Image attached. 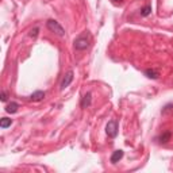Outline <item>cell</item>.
Returning <instances> with one entry per match:
<instances>
[{"label": "cell", "mask_w": 173, "mask_h": 173, "mask_svg": "<svg viewBox=\"0 0 173 173\" xmlns=\"http://www.w3.org/2000/svg\"><path fill=\"white\" fill-rule=\"evenodd\" d=\"M89 42H91V35L89 34H81L79 35L76 39L73 41V48L79 51H83V50H86L89 48Z\"/></svg>", "instance_id": "obj_1"}, {"label": "cell", "mask_w": 173, "mask_h": 173, "mask_svg": "<svg viewBox=\"0 0 173 173\" xmlns=\"http://www.w3.org/2000/svg\"><path fill=\"white\" fill-rule=\"evenodd\" d=\"M46 27H48V29L50 30L51 32L57 34L58 37H64V35H65L64 27H62V26L60 25L57 20H54V19H49L48 22H46Z\"/></svg>", "instance_id": "obj_2"}, {"label": "cell", "mask_w": 173, "mask_h": 173, "mask_svg": "<svg viewBox=\"0 0 173 173\" xmlns=\"http://www.w3.org/2000/svg\"><path fill=\"white\" fill-rule=\"evenodd\" d=\"M106 134L110 138H115L118 135V122L116 120H110L106 125Z\"/></svg>", "instance_id": "obj_3"}, {"label": "cell", "mask_w": 173, "mask_h": 173, "mask_svg": "<svg viewBox=\"0 0 173 173\" xmlns=\"http://www.w3.org/2000/svg\"><path fill=\"white\" fill-rule=\"evenodd\" d=\"M73 71H69L64 76V79H62L61 84H60V88H61V91H64L65 88H68V86L72 84V81H73Z\"/></svg>", "instance_id": "obj_4"}, {"label": "cell", "mask_w": 173, "mask_h": 173, "mask_svg": "<svg viewBox=\"0 0 173 173\" xmlns=\"http://www.w3.org/2000/svg\"><path fill=\"white\" fill-rule=\"evenodd\" d=\"M92 103V93L91 92H86L83 97H81V102H80V106L81 108H88Z\"/></svg>", "instance_id": "obj_5"}, {"label": "cell", "mask_w": 173, "mask_h": 173, "mask_svg": "<svg viewBox=\"0 0 173 173\" xmlns=\"http://www.w3.org/2000/svg\"><path fill=\"white\" fill-rule=\"evenodd\" d=\"M123 150H115L114 153L111 154V158H110V161H111L112 164H116V162H119V161L122 160L123 158Z\"/></svg>", "instance_id": "obj_6"}, {"label": "cell", "mask_w": 173, "mask_h": 173, "mask_svg": "<svg viewBox=\"0 0 173 173\" xmlns=\"http://www.w3.org/2000/svg\"><path fill=\"white\" fill-rule=\"evenodd\" d=\"M45 95L46 93L43 92V91H35V92L30 96V100H31V102H41V100L45 99Z\"/></svg>", "instance_id": "obj_7"}, {"label": "cell", "mask_w": 173, "mask_h": 173, "mask_svg": "<svg viewBox=\"0 0 173 173\" xmlns=\"http://www.w3.org/2000/svg\"><path fill=\"white\" fill-rule=\"evenodd\" d=\"M18 108H19V104L16 102H11L6 106V112H8V114H16Z\"/></svg>", "instance_id": "obj_8"}, {"label": "cell", "mask_w": 173, "mask_h": 173, "mask_svg": "<svg viewBox=\"0 0 173 173\" xmlns=\"http://www.w3.org/2000/svg\"><path fill=\"white\" fill-rule=\"evenodd\" d=\"M145 76L148 79H151V80H157L160 77V72L156 71V69H146L145 71Z\"/></svg>", "instance_id": "obj_9"}, {"label": "cell", "mask_w": 173, "mask_h": 173, "mask_svg": "<svg viewBox=\"0 0 173 173\" xmlns=\"http://www.w3.org/2000/svg\"><path fill=\"white\" fill-rule=\"evenodd\" d=\"M139 14H141V16H145V18H146V16H149L151 14V6H150V4L143 6L141 10H139Z\"/></svg>", "instance_id": "obj_10"}, {"label": "cell", "mask_w": 173, "mask_h": 173, "mask_svg": "<svg viewBox=\"0 0 173 173\" xmlns=\"http://www.w3.org/2000/svg\"><path fill=\"white\" fill-rule=\"evenodd\" d=\"M170 137H172V133L170 131H165V133H162V134L160 135V142L161 143H167L168 141H170Z\"/></svg>", "instance_id": "obj_11"}, {"label": "cell", "mask_w": 173, "mask_h": 173, "mask_svg": "<svg viewBox=\"0 0 173 173\" xmlns=\"http://www.w3.org/2000/svg\"><path fill=\"white\" fill-rule=\"evenodd\" d=\"M11 123H12V120L8 118H1V120H0V127L1 128H7V127H10Z\"/></svg>", "instance_id": "obj_12"}, {"label": "cell", "mask_w": 173, "mask_h": 173, "mask_svg": "<svg viewBox=\"0 0 173 173\" xmlns=\"http://www.w3.org/2000/svg\"><path fill=\"white\" fill-rule=\"evenodd\" d=\"M0 100L3 103H6L7 100H8V93L6 92V91H1V95H0Z\"/></svg>", "instance_id": "obj_13"}, {"label": "cell", "mask_w": 173, "mask_h": 173, "mask_svg": "<svg viewBox=\"0 0 173 173\" xmlns=\"http://www.w3.org/2000/svg\"><path fill=\"white\" fill-rule=\"evenodd\" d=\"M38 31H39V29H38V27H34V29H32L31 31H30V34H29V35H30V37H32V38H35V37L38 35Z\"/></svg>", "instance_id": "obj_14"}, {"label": "cell", "mask_w": 173, "mask_h": 173, "mask_svg": "<svg viewBox=\"0 0 173 173\" xmlns=\"http://www.w3.org/2000/svg\"><path fill=\"white\" fill-rule=\"evenodd\" d=\"M172 107H173V106H172V104H168V106H167V107H165V108H164V110H162V114H165V112L170 111V108H172Z\"/></svg>", "instance_id": "obj_15"}, {"label": "cell", "mask_w": 173, "mask_h": 173, "mask_svg": "<svg viewBox=\"0 0 173 173\" xmlns=\"http://www.w3.org/2000/svg\"><path fill=\"white\" fill-rule=\"evenodd\" d=\"M115 3H122V0H114Z\"/></svg>", "instance_id": "obj_16"}]
</instances>
